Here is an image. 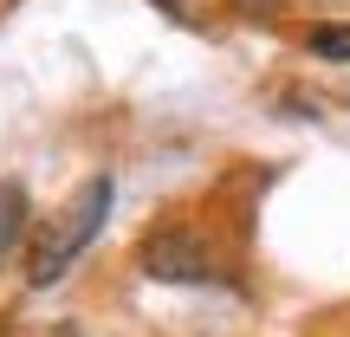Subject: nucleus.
<instances>
[{
	"label": "nucleus",
	"mask_w": 350,
	"mask_h": 337,
	"mask_svg": "<svg viewBox=\"0 0 350 337\" xmlns=\"http://www.w3.org/2000/svg\"><path fill=\"white\" fill-rule=\"evenodd\" d=\"M111 201H117V182H111V175H91V182L78 188V201L59 214V227H46V240L33 247V260H26V286H33V292L59 286V279L72 273V260L104 234V221H111Z\"/></svg>",
	"instance_id": "obj_1"
},
{
	"label": "nucleus",
	"mask_w": 350,
	"mask_h": 337,
	"mask_svg": "<svg viewBox=\"0 0 350 337\" xmlns=\"http://www.w3.org/2000/svg\"><path fill=\"white\" fill-rule=\"evenodd\" d=\"M143 273L163 279V286H214L221 260L208 253V240L188 234V227H163V234L143 240Z\"/></svg>",
	"instance_id": "obj_2"
},
{
	"label": "nucleus",
	"mask_w": 350,
	"mask_h": 337,
	"mask_svg": "<svg viewBox=\"0 0 350 337\" xmlns=\"http://www.w3.org/2000/svg\"><path fill=\"white\" fill-rule=\"evenodd\" d=\"M20 221H26V188L0 182V260H7V247L20 240Z\"/></svg>",
	"instance_id": "obj_3"
},
{
	"label": "nucleus",
	"mask_w": 350,
	"mask_h": 337,
	"mask_svg": "<svg viewBox=\"0 0 350 337\" xmlns=\"http://www.w3.org/2000/svg\"><path fill=\"white\" fill-rule=\"evenodd\" d=\"M305 46H312L318 59H350V26H312Z\"/></svg>",
	"instance_id": "obj_4"
},
{
	"label": "nucleus",
	"mask_w": 350,
	"mask_h": 337,
	"mask_svg": "<svg viewBox=\"0 0 350 337\" xmlns=\"http://www.w3.org/2000/svg\"><path fill=\"white\" fill-rule=\"evenodd\" d=\"M156 7H163L169 20H188V0H156Z\"/></svg>",
	"instance_id": "obj_5"
}]
</instances>
